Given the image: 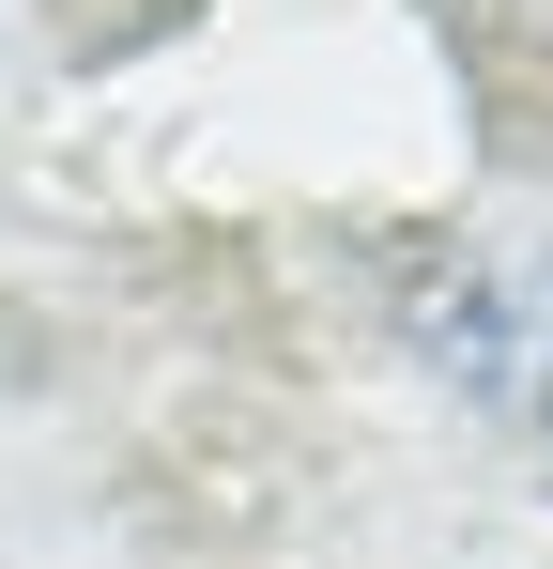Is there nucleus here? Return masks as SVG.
Listing matches in <instances>:
<instances>
[{
  "label": "nucleus",
  "mask_w": 553,
  "mask_h": 569,
  "mask_svg": "<svg viewBox=\"0 0 553 569\" xmlns=\"http://www.w3.org/2000/svg\"><path fill=\"white\" fill-rule=\"evenodd\" d=\"M415 323H431V355H446L461 385L553 416V231L507 247V262H446V278L415 292Z\"/></svg>",
  "instance_id": "f257e3e1"
}]
</instances>
